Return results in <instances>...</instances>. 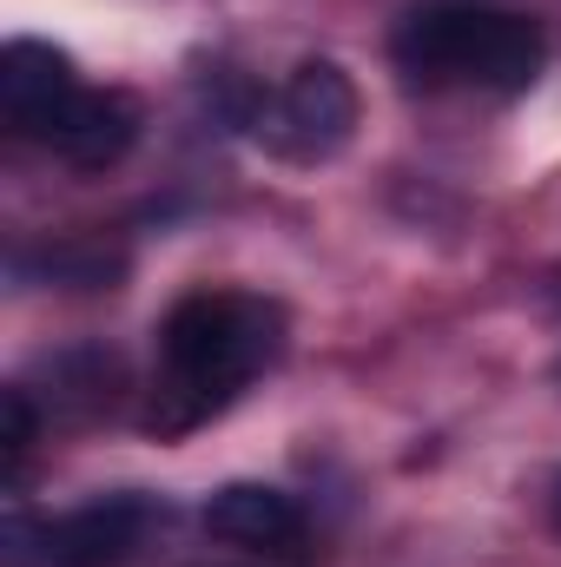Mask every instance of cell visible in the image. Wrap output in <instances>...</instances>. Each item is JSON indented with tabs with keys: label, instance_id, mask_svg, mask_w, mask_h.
<instances>
[{
	"label": "cell",
	"instance_id": "obj_7",
	"mask_svg": "<svg viewBox=\"0 0 561 567\" xmlns=\"http://www.w3.org/2000/svg\"><path fill=\"white\" fill-rule=\"evenodd\" d=\"M80 86L86 80L73 73V60L60 47H47V40H7V53H0V113H7V126L20 140H40L67 113V100Z\"/></svg>",
	"mask_w": 561,
	"mask_h": 567
},
{
	"label": "cell",
	"instance_id": "obj_2",
	"mask_svg": "<svg viewBox=\"0 0 561 567\" xmlns=\"http://www.w3.org/2000/svg\"><path fill=\"white\" fill-rule=\"evenodd\" d=\"M397 73L422 93H496L516 100L549 66V33L536 13L496 7V0H429L410 7L390 33Z\"/></svg>",
	"mask_w": 561,
	"mask_h": 567
},
{
	"label": "cell",
	"instance_id": "obj_4",
	"mask_svg": "<svg viewBox=\"0 0 561 567\" xmlns=\"http://www.w3.org/2000/svg\"><path fill=\"white\" fill-rule=\"evenodd\" d=\"M238 126L290 165H324L357 133V86L337 60H297L272 93H252Z\"/></svg>",
	"mask_w": 561,
	"mask_h": 567
},
{
	"label": "cell",
	"instance_id": "obj_8",
	"mask_svg": "<svg viewBox=\"0 0 561 567\" xmlns=\"http://www.w3.org/2000/svg\"><path fill=\"white\" fill-rule=\"evenodd\" d=\"M0 416H7V488H20L27 455H33V442H40V416H33L27 383H7V390H0Z\"/></svg>",
	"mask_w": 561,
	"mask_h": 567
},
{
	"label": "cell",
	"instance_id": "obj_6",
	"mask_svg": "<svg viewBox=\"0 0 561 567\" xmlns=\"http://www.w3.org/2000/svg\"><path fill=\"white\" fill-rule=\"evenodd\" d=\"M140 100L133 93H113V86H80L73 100H67V113L40 133L47 152H60L67 165H80V172H106V165H120L133 140H140Z\"/></svg>",
	"mask_w": 561,
	"mask_h": 567
},
{
	"label": "cell",
	"instance_id": "obj_3",
	"mask_svg": "<svg viewBox=\"0 0 561 567\" xmlns=\"http://www.w3.org/2000/svg\"><path fill=\"white\" fill-rule=\"evenodd\" d=\"M165 522V502L140 488L100 495L67 515H27L7 508L0 522V567H120L140 555V542Z\"/></svg>",
	"mask_w": 561,
	"mask_h": 567
},
{
	"label": "cell",
	"instance_id": "obj_1",
	"mask_svg": "<svg viewBox=\"0 0 561 567\" xmlns=\"http://www.w3.org/2000/svg\"><path fill=\"white\" fill-rule=\"evenodd\" d=\"M284 350V310L252 290H192L159 323V377L140 423L152 435H185L232 410Z\"/></svg>",
	"mask_w": 561,
	"mask_h": 567
},
{
	"label": "cell",
	"instance_id": "obj_9",
	"mask_svg": "<svg viewBox=\"0 0 561 567\" xmlns=\"http://www.w3.org/2000/svg\"><path fill=\"white\" fill-rule=\"evenodd\" d=\"M549 515H555V528H561V475H555V488H549Z\"/></svg>",
	"mask_w": 561,
	"mask_h": 567
},
{
	"label": "cell",
	"instance_id": "obj_5",
	"mask_svg": "<svg viewBox=\"0 0 561 567\" xmlns=\"http://www.w3.org/2000/svg\"><path fill=\"white\" fill-rule=\"evenodd\" d=\"M304 508H297V495H284L272 482H225V488H212V502H205V535H218L225 548H245V555H297L304 548Z\"/></svg>",
	"mask_w": 561,
	"mask_h": 567
}]
</instances>
